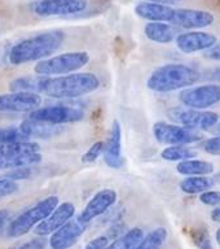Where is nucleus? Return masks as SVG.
<instances>
[{"mask_svg": "<svg viewBox=\"0 0 220 249\" xmlns=\"http://www.w3.org/2000/svg\"><path fill=\"white\" fill-rule=\"evenodd\" d=\"M65 34L61 30H50L26 38L12 47L9 62L12 65H23L29 62L40 61L52 56L62 46Z\"/></svg>", "mask_w": 220, "mask_h": 249, "instance_id": "f257e3e1", "label": "nucleus"}, {"mask_svg": "<svg viewBox=\"0 0 220 249\" xmlns=\"http://www.w3.org/2000/svg\"><path fill=\"white\" fill-rule=\"evenodd\" d=\"M202 74L184 64H166L157 68L149 75L147 87L154 92H172L194 86L201 81Z\"/></svg>", "mask_w": 220, "mask_h": 249, "instance_id": "f03ea898", "label": "nucleus"}, {"mask_svg": "<svg viewBox=\"0 0 220 249\" xmlns=\"http://www.w3.org/2000/svg\"><path fill=\"white\" fill-rule=\"evenodd\" d=\"M100 87V79L93 73H70L47 78L42 93L53 99H75L85 96Z\"/></svg>", "mask_w": 220, "mask_h": 249, "instance_id": "7ed1b4c3", "label": "nucleus"}, {"mask_svg": "<svg viewBox=\"0 0 220 249\" xmlns=\"http://www.w3.org/2000/svg\"><path fill=\"white\" fill-rule=\"evenodd\" d=\"M89 62V54L85 51L66 52L52 57L43 58L34 66V73L44 77H57L64 74L75 73Z\"/></svg>", "mask_w": 220, "mask_h": 249, "instance_id": "20e7f679", "label": "nucleus"}, {"mask_svg": "<svg viewBox=\"0 0 220 249\" xmlns=\"http://www.w3.org/2000/svg\"><path fill=\"white\" fill-rule=\"evenodd\" d=\"M58 205L57 196H48L25 210L13 219L7 229L8 237H19L30 232L35 226L50 215Z\"/></svg>", "mask_w": 220, "mask_h": 249, "instance_id": "39448f33", "label": "nucleus"}, {"mask_svg": "<svg viewBox=\"0 0 220 249\" xmlns=\"http://www.w3.org/2000/svg\"><path fill=\"white\" fill-rule=\"evenodd\" d=\"M179 101L186 108L206 110L220 103V85L207 83L186 87L179 93Z\"/></svg>", "mask_w": 220, "mask_h": 249, "instance_id": "423d86ee", "label": "nucleus"}, {"mask_svg": "<svg viewBox=\"0 0 220 249\" xmlns=\"http://www.w3.org/2000/svg\"><path fill=\"white\" fill-rule=\"evenodd\" d=\"M169 117L175 124L192 130L210 131L217 124L220 117L211 110H200L192 108H172L169 110Z\"/></svg>", "mask_w": 220, "mask_h": 249, "instance_id": "0eeeda50", "label": "nucleus"}, {"mask_svg": "<svg viewBox=\"0 0 220 249\" xmlns=\"http://www.w3.org/2000/svg\"><path fill=\"white\" fill-rule=\"evenodd\" d=\"M153 135L158 143L166 145H188L198 143L203 139V136L197 130L167 122H155L153 124Z\"/></svg>", "mask_w": 220, "mask_h": 249, "instance_id": "6e6552de", "label": "nucleus"}, {"mask_svg": "<svg viewBox=\"0 0 220 249\" xmlns=\"http://www.w3.org/2000/svg\"><path fill=\"white\" fill-rule=\"evenodd\" d=\"M31 120L40 121L51 124H65L79 122L85 118V112L81 109L69 107V105H51V107H39L30 112Z\"/></svg>", "mask_w": 220, "mask_h": 249, "instance_id": "1a4fd4ad", "label": "nucleus"}, {"mask_svg": "<svg viewBox=\"0 0 220 249\" xmlns=\"http://www.w3.org/2000/svg\"><path fill=\"white\" fill-rule=\"evenodd\" d=\"M87 0H38L31 9L39 17L74 16L85 11Z\"/></svg>", "mask_w": 220, "mask_h": 249, "instance_id": "9d476101", "label": "nucleus"}, {"mask_svg": "<svg viewBox=\"0 0 220 249\" xmlns=\"http://www.w3.org/2000/svg\"><path fill=\"white\" fill-rule=\"evenodd\" d=\"M215 21L213 13L203 9H190V8H175L171 18V25L186 30H197L211 26Z\"/></svg>", "mask_w": 220, "mask_h": 249, "instance_id": "9b49d317", "label": "nucleus"}, {"mask_svg": "<svg viewBox=\"0 0 220 249\" xmlns=\"http://www.w3.org/2000/svg\"><path fill=\"white\" fill-rule=\"evenodd\" d=\"M42 96L35 92H9L0 95V112L30 113L42 105Z\"/></svg>", "mask_w": 220, "mask_h": 249, "instance_id": "f8f14e48", "label": "nucleus"}, {"mask_svg": "<svg viewBox=\"0 0 220 249\" xmlns=\"http://www.w3.org/2000/svg\"><path fill=\"white\" fill-rule=\"evenodd\" d=\"M87 223L79 219V218H70L65 225H62L54 232L51 233L50 247L51 249H69L71 248L79 237L85 233L87 229Z\"/></svg>", "mask_w": 220, "mask_h": 249, "instance_id": "ddd939ff", "label": "nucleus"}, {"mask_svg": "<svg viewBox=\"0 0 220 249\" xmlns=\"http://www.w3.org/2000/svg\"><path fill=\"white\" fill-rule=\"evenodd\" d=\"M117 197H118V195H117V192L114 190L105 188V190L99 191L87 202V205L85 206V209L82 210V213L79 214L78 218L83 223L88 225L89 222L93 221L95 218L100 217V215L106 213L117 202Z\"/></svg>", "mask_w": 220, "mask_h": 249, "instance_id": "4468645a", "label": "nucleus"}, {"mask_svg": "<svg viewBox=\"0 0 220 249\" xmlns=\"http://www.w3.org/2000/svg\"><path fill=\"white\" fill-rule=\"evenodd\" d=\"M217 42V36L206 31H186L178 34L175 39L178 50L186 54L203 52L209 50L210 47H213Z\"/></svg>", "mask_w": 220, "mask_h": 249, "instance_id": "2eb2a0df", "label": "nucleus"}, {"mask_svg": "<svg viewBox=\"0 0 220 249\" xmlns=\"http://www.w3.org/2000/svg\"><path fill=\"white\" fill-rule=\"evenodd\" d=\"M75 214V206L71 202H62L56 206V209L52 213L43 219L39 225L34 227V233L38 236H48L56 230H58L62 225H65L70 218L74 217Z\"/></svg>", "mask_w": 220, "mask_h": 249, "instance_id": "dca6fc26", "label": "nucleus"}, {"mask_svg": "<svg viewBox=\"0 0 220 249\" xmlns=\"http://www.w3.org/2000/svg\"><path fill=\"white\" fill-rule=\"evenodd\" d=\"M104 161L112 169H119L123 165L122 157V130L118 121H113L112 128L109 131L108 140L104 143Z\"/></svg>", "mask_w": 220, "mask_h": 249, "instance_id": "f3484780", "label": "nucleus"}, {"mask_svg": "<svg viewBox=\"0 0 220 249\" xmlns=\"http://www.w3.org/2000/svg\"><path fill=\"white\" fill-rule=\"evenodd\" d=\"M175 8L165 4L151 3V1H140L136 4L135 13L140 18L147 21H159V22H171Z\"/></svg>", "mask_w": 220, "mask_h": 249, "instance_id": "a211bd4d", "label": "nucleus"}, {"mask_svg": "<svg viewBox=\"0 0 220 249\" xmlns=\"http://www.w3.org/2000/svg\"><path fill=\"white\" fill-rule=\"evenodd\" d=\"M144 34L151 42L158 44H170L175 42L178 36V29L169 22H159V21H149L144 26Z\"/></svg>", "mask_w": 220, "mask_h": 249, "instance_id": "6ab92c4d", "label": "nucleus"}, {"mask_svg": "<svg viewBox=\"0 0 220 249\" xmlns=\"http://www.w3.org/2000/svg\"><path fill=\"white\" fill-rule=\"evenodd\" d=\"M43 156L40 152H30V153H0V170H12L22 166H34L42 162Z\"/></svg>", "mask_w": 220, "mask_h": 249, "instance_id": "aec40b11", "label": "nucleus"}, {"mask_svg": "<svg viewBox=\"0 0 220 249\" xmlns=\"http://www.w3.org/2000/svg\"><path fill=\"white\" fill-rule=\"evenodd\" d=\"M19 128L22 130L23 134L30 139V138H51L60 134L61 128L60 124H51L46 122H40V121L29 120L23 121L22 124H19Z\"/></svg>", "mask_w": 220, "mask_h": 249, "instance_id": "412c9836", "label": "nucleus"}, {"mask_svg": "<svg viewBox=\"0 0 220 249\" xmlns=\"http://www.w3.org/2000/svg\"><path fill=\"white\" fill-rule=\"evenodd\" d=\"M176 171L184 177H196V175H210L214 173V163L206 160L194 159L184 160L176 165Z\"/></svg>", "mask_w": 220, "mask_h": 249, "instance_id": "4be33fe9", "label": "nucleus"}, {"mask_svg": "<svg viewBox=\"0 0 220 249\" xmlns=\"http://www.w3.org/2000/svg\"><path fill=\"white\" fill-rule=\"evenodd\" d=\"M47 78L44 75H29V77L16 78L9 83V89L11 92H35L42 93L44 83Z\"/></svg>", "mask_w": 220, "mask_h": 249, "instance_id": "5701e85b", "label": "nucleus"}, {"mask_svg": "<svg viewBox=\"0 0 220 249\" xmlns=\"http://www.w3.org/2000/svg\"><path fill=\"white\" fill-rule=\"evenodd\" d=\"M217 183L213 178L206 175H196V177H186L180 182L179 187L182 192L186 195H200L207 190H211Z\"/></svg>", "mask_w": 220, "mask_h": 249, "instance_id": "b1692460", "label": "nucleus"}, {"mask_svg": "<svg viewBox=\"0 0 220 249\" xmlns=\"http://www.w3.org/2000/svg\"><path fill=\"white\" fill-rule=\"evenodd\" d=\"M197 156L196 149H193L189 145H169L161 152V157L165 161H170V162H180L184 160L194 159Z\"/></svg>", "mask_w": 220, "mask_h": 249, "instance_id": "393cba45", "label": "nucleus"}, {"mask_svg": "<svg viewBox=\"0 0 220 249\" xmlns=\"http://www.w3.org/2000/svg\"><path fill=\"white\" fill-rule=\"evenodd\" d=\"M143 236V230L139 229V227H134V229L126 231L122 236L113 240L112 243H109L106 249H134L136 245L139 244Z\"/></svg>", "mask_w": 220, "mask_h": 249, "instance_id": "a878e982", "label": "nucleus"}, {"mask_svg": "<svg viewBox=\"0 0 220 249\" xmlns=\"http://www.w3.org/2000/svg\"><path fill=\"white\" fill-rule=\"evenodd\" d=\"M169 232L165 227H157L147 235H144L140 243L134 249H161L166 243Z\"/></svg>", "mask_w": 220, "mask_h": 249, "instance_id": "bb28decb", "label": "nucleus"}, {"mask_svg": "<svg viewBox=\"0 0 220 249\" xmlns=\"http://www.w3.org/2000/svg\"><path fill=\"white\" fill-rule=\"evenodd\" d=\"M21 140H29V138L23 134L19 126L18 127L0 128V151L8 144L21 142Z\"/></svg>", "mask_w": 220, "mask_h": 249, "instance_id": "cd10ccee", "label": "nucleus"}, {"mask_svg": "<svg viewBox=\"0 0 220 249\" xmlns=\"http://www.w3.org/2000/svg\"><path fill=\"white\" fill-rule=\"evenodd\" d=\"M102 151H104V142H96V143H93L92 145L89 147L88 151L82 156V162L83 163L95 162V161L100 157Z\"/></svg>", "mask_w": 220, "mask_h": 249, "instance_id": "c85d7f7f", "label": "nucleus"}, {"mask_svg": "<svg viewBox=\"0 0 220 249\" xmlns=\"http://www.w3.org/2000/svg\"><path fill=\"white\" fill-rule=\"evenodd\" d=\"M200 201L206 206H220V191L207 190L200 194Z\"/></svg>", "mask_w": 220, "mask_h": 249, "instance_id": "c756f323", "label": "nucleus"}, {"mask_svg": "<svg viewBox=\"0 0 220 249\" xmlns=\"http://www.w3.org/2000/svg\"><path fill=\"white\" fill-rule=\"evenodd\" d=\"M18 191V183L8 178H0V198L7 197Z\"/></svg>", "mask_w": 220, "mask_h": 249, "instance_id": "7c9ffc66", "label": "nucleus"}, {"mask_svg": "<svg viewBox=\"0 0 220 249\" xmlns=\"http://www.w3.org/2000/svg\"><path fill=\"white\" fill-rule=\"evenodd\" d=\"M202 149L213 156H220V134L217 136H211L209 139L203 140Z\"/></svg>", "mask_w": 220, "mask_h": 249, "instance_id": "2f4dec72", "label": "nucleus"}, {"mask_svg": "<svg viewBox=\"0 0 220 249\" xmlns=\"http://www.w3.org/2000/svg\"><path fill=\"white\" fill-rule=\"evenodd\" d=\"M33 174V170H31V166H22L17 167V169H12L11 171H8L5 174V178L12 179V180H23V179H29Z\"/></svg>", "mask_w": 220, "mask_h": 249, "instance_id": "473e14b6", "label": "nucleus"}, {"mask_svg": "<svg viewBox=\"0 0 220 249\" xmlns=\"http://www.w3.org/2000/svg\"><path fill=\"white\" fill-rule=\"evenodd\" d=\"M109 243H110V240H109V237L106 235H100V236L95 237L91 241H88L85 249H106Z\"/></svg>", "mask_w": 220, "mask_h": 249, "instance_id": "72a5a7b5", "label": "nucleus"}, {"mask_svg": "<svg viewBox=\"0 0 220 249\" xmlns=\"http://www.w3.org/2000/svg\"><path fill=\"white\" fill-rule=\"evenodd\" d=\"M203 57L213 61H220V42H217L209 50L203 51Z\"/></svg>", "mask_w": 220, "mask_h": 249, "instance_id": "f704fd0d", "label": "nucleus"}, {"mask_svg": "<svg viewBox=\"0 0 220 249\" xmlns=\"http://www.w3.org/2000/svg\"><path fill=\"white\" fill-rule=\"evenodd\" d=\"M19 249H44V241L42 239H34V240L27 241Z\"/></svg>", "mask_w": 220, "mask_h": 249, "instance_id": "c9c22d12", "label": "nucleus"}, {"mask_svg": "<svg viewBox=\"0 0 220 249\" xmlns=\"http://www.w3.org/2000/svg\"><path fill=\"white\" fill-rule=\"evenodd\" d=\"M210 218H211V221L220 223V206H215V208L210 212Z\"/></svg>", "mask_w": 220, "mask_h": 249, "instance_id": "e433bc0d", "label": "nucleus"}, {"mask_svg": "<svg viewBox=\"0 0 220 249\" xmlns=\"http://www.w3.org/2000/svg\"><path fill=\"white\" fill-rule=\"evenodd\" d=\"M8 218H9V212L5 209L0 210V230L3 229L4 225H5V222L8 221Z\"/></svg>", "mask_w": 220, "mask_h": 249, "instance_id": "4c0bfd02", "label": "nucleus"}, {"mask_svg": "<svg viewBox=\"0 0 220 249\" xmlns=\"http://www.w3.org/2000/svg\"><path fill=\"white\" fill-rule=\"evenodd\" d=\"M200 249H214L213 244H211V240L209 239V236H205L201 240V244H200Z\"/></svg>", "mask_w": 220, "mask_h": 249, "instance_id": "58836bf2", "label": "nucleus"}, {"mask_svg": "<svg viewBox=\"0 0 220 249\" xmlns=\"http://www.w3.org/2000/svg\"><path fill=\"white\" fill-rule=\"evenodd\" d=\"M145 1H151V3L165 4V5H172V4L180 3L182 0H145Z\"/></svg>", "mask_w": 220, "mask_h": 249, "instance_id": "ea45409f", "label": "nucleus"}, {"mask_svg": "<svg viewBox=\"0 0 220 249\" xmlns=\"http://www.w3.org/2000/svg\"><path fill=\"white\" fill-rule=\"evenodd\" d=\"M210 131L214 132V134H220V120L218 121L217 124H215V126H214V127L211 128V130H210Z\"/></svg>", "mask_w": 220, "mask_h": 249, "instance_id": "a19ab883", "label": "nucleus"}, {"mask_svg": "<svg viewBox=\"0 0 220 249\" xmlns=\"http://www.w3.org/2000/svg\"><path fill=\"white\" fill-rule=\"evenodd\" d=\"M215 241H217V244L220 247V227L217 230V232H215Z\"/></svg>", "mask_w": 220, "mask_h": 249, "instance_id": "79ce46f5", "label": "nucleus"}, {"mask_svg": "<svg viewBox=\"0 0 220 249\" xmlns=\"http://www.w3.org/2000/svg\"><path fill=\"white\" fill-rule=\"evenodd\" d=\"M214 180H215V183H220V171L219 173H217V174L214 175Z\"/></svg>", "mask_w": 220, "mask_h": 249, "instance_id": "37998d69", "label": "nucleus"}]
</instances>
